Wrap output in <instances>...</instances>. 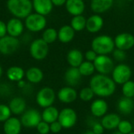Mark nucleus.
<instances>
[{
	"instance_id": "obj_25",
	"label": "nucleus",
	"mask_w": 134,
	"mask_h": 134,
	"mask_svg": "<svg viewBox=\"0 0 134 134\" xmlns=\"http://www.w3.org/2000/svg\"><path fill=\"white\" fill-rule=\"evenodd\" d=\"M9 108L13 115H22L26 109V101L20 97H13L9 104Z\"/></svg>"
},
{
	"instance_id": "obj_3",
	"label": "nucleus",
	"mask_w": 134,
	"mask_h": 134,
	"mask_svg": "<svg viewBox=\"0 0 134 134\" xmlns=\"http://www.w3.org/2000/svg\"><path fill=\"white\" fill-rule=\"evenodd\" d=\"M91 49L94 50L97 55H108L115 49L114 38L107 35H98L93 39Z\"/></svg>"
},
{
	"instance_id": "obj_16",
	"label": "nucleus",
	"mask_w": 134,
	"mask_h": 134,
	"mask_svg": "<svg viewBox=\"0 0 134 134\" xmlns=\"http://www.w3.org/2000/svg\"><path fill=\"white\" fill-rule=\"evenodd\" d=\"M90 108L92 115L97 118H102L108 112V104L103 98H97L91 103Z\"/></svg>"
},
{
	"instance_id": "obj_31",
	"label": "nucleus",
	"mask_w": 134,
	"mask_h": 134,
	"mask_svg": "<svg viewBox=\"0 0 134 134\" xmlns=\"http://www.w3.org/2000/svg\"><path fill=\"white\" fill-rule=\"evenodd\" d=\"M42 38L49 45L53 43L58 38V32L53 27H48L45 28L42 31Z\"/></svg>"
},
{
	"instance_id": "obj_46",
	"label": "nucleus",
	"mask_w": 134,
	"mask_h": 134,
	"mask_svg": "<svg viewBox=\"0 0 134 134\" xmlns=\"http://www.w3.org/2000/svg\"><path fill=\"white\" fill-rule=\"evenodd\" d=\"M2 72H3L2 68V66L0 65V79H1V77H2Z\"/></svg>"
},
{
	"instance_id": "obj_27",
	"label": "nucleus",
	"mask_w": 134,
	"mask_h": 134,
	"mask_svg": "<svg viewBox=\"0 0 134 134\" xmlns=\"http://www.w3.org/2000/svg\"><path fill=\"white\" fill-rule=\"evenodd\" d=\"M25 77L29 82L37 84L42 81L44 78V74L39 68L31 67L26 71Z\"/></svg>"
},
{
	"instance_id": "obj_30",
	"label": "nucleus",
	"mask_w": 134,
	"mask_h": 134,
	"mask_svg": "<svg viewBox=\"0 0 134 134\" xmlns=\"http://www.w3.org/2000/svg\"><path fill=\"white\" fill-rule=\"evenodd\" d=\"M86 18L82 14L78 16H74L71 20L70 25L75 30V31H82L86 29Z\"/></svg>"
},
{
	"instance_id": "obj_24",
	"label": "nucleus",
	"mask_w": 134,
	"mask_h": 134,
	"mask_svg": "<svg viewBox=\"0 0 134 134\" xmlns=\"http://www.w3.org/2000/svg\"><path fill=\"white\" fill-rule=\"evenodd\" d=\"M117 108L122 115H130L134 111L133 98L122 97L117 103Z\"/></svg>"
},
{
	"instance_id": "obj_20",
	"label": "nucleus",
	"mask_w": 134,
	"mask_h": 134,
	"mask_svg": "<svg viewBox=\"0 0 134 134\" xmlns=\"http://www.w3.org/2000/svg\"><path fill=\"white\" fill-rule=\"evenodd\" d=\"M20 119L16 117H10L3 124V131L5 134H20L22 128Z\"/></svg>"
},
{
	"instance_id": "obj_36",
	"label": "nucleus",
	"mask_w": 134,
	"mask_h": 134,
	"mask_svg": "<svg viewBox=\"0 0 134 134\" xmlns=\"http://www.w3.org/2000/svg\"><path fill=\"white\" fill-rule=\"evenodd\" d=\"M11 111L9 106L5 104H0V122H5L11 117Z\"/></svg>"
},
{
	"instance_id": "obj_41",
	"label": "nucleus",
	"mask_w": 134,
	"mask_h": 134,
	"mask_svg": "<svg viewBox=\"0 0 134 134\" xmlns=\"http://www.w3.org/2000/svg\"><path fill=\"white\" fill-rule=\"evenodd\" d=\"M97 53L93 50L92 49H90V50H87L85 53V58H86V60H88V61H91V62H93L95 60V59L97 58Z\"/></svg>"
},
{
	"instance_id": "obj_8",
	"label": "nucleus",
	"mask_w": 134,
	"mask_h": 134,
	"mask_svg": "<svg viewBox=\"0 0 134 134\" xmlns=\"http://www.w3.org/2000/svg\"><path fill=\"white\" fill-rule=\"evenodd\" d=\"M20 42L18 38L6 35L0 38V53L3 55H11L20 48Z\"/></svg>"
},
{
	"instance_id": "obj_5",
	"label": "nucleus",
	"mask_w": 134,
	"mask_h": 134,
	"mask_svg": "<svg viewBox=\"0 0 134 134\" xmlns=\"http://www.w3.org/2000/svg\"><path fill=\"white\" fill-rule=\"evenodd\" d=\"M49 51V44L46 43L42 38L33 40L29 47L31 57L36 60H42L48 56Z\"/></svg>"
},
{
	"instance_id": "obj_23",
	"label": "nucleus",
	"mask_w": 134,
	"mask_h": 134,
	"mask_svg": "<svg viewBox=\"0 0 134 134\" xmlns=\"http://www.w3.org/2000/svg\"><path fill=\"white\" fill-rule=\"evenodd\" d=\"M67 61L70 67L79 68L84 61V55L81 50L78 49H72L67 54Z\"/></svg>"
},
{
	"instance_id": "obj_12",
	"label": "nucleus",
	"mask_w": 134,
	"mask_h": 134,
	"mask_svg": "<svg viewBox=\"0 0 134 134\" xmlns=\"http://www.w3.org/2000/svg\"><path fill=\"white\" fill-rule=\"evenodd\" d=\"M115 48L126 51L134 46V36L128 32H122L115 36L114 38Z\"/></svg>"
},
{
	"instance_id": "obj_37",
	"label": "nucleus",
	"mask_w": 134,
	"mask_h": 134,
	"mask_svg": "<svg viewBox=\"0 0 134 134\" xmlns=\"http://www.w3.org/2000/svg\"><path fill=\"white\" fill-rule=\"evenodd\" d=\"M111 53H112L114 60H115L118 62H123L126 58V51L117 49V48H115Z\"/></svg>"
},
{
	"instance_id": "obj_7",
	"label": "nucleus",
	"mask_w": 134,
	"mask_h": 134,
	"mask_svg": "<svg viewBox=\"0 0 134 134\" xmlns=\"http://www.w3.org/2000/svg\"><path fill=\"white\" fill-rule=\"evenodd\" d=\"M93 64L98 74L106 75L111 73L115 68L114 60L108 55H98L93 61Z\"/></svg>"
},
{
	"instance_id": "obj_39",
	"label": "nucleus",
	"mask_w": 134,
	"mask_h": 134,
	"mask_svg": "<svg viewBox=\"0 0 134 134\" xmlns=\"http://www.w3.org/2000/svg\"><path fill=\"white\" fill-rule=\"evenodd\" d=\"M49 128H50V132L53 133H58L63 129L61 124L58 122V120L50 123L49 124Z\"/></svg>"
},
{
	"instance_id": "obj_34",
	"label": "nucleus",
	"mask_w": 134,
	"mask_h": 134,
	"mask_svg": "<svg viewBox=\"0 0 134 134\" xmlns=\"http://www.w3.org/2000/svg\"><path fill=\"white\" fill-rule=\"evenodd\" d=\"M122 93L123 97L133 98L134 97V82L129 80L122 85Z\"/></svg>"
},
{
	"instance_id": "obj_51",
	"label": "nucleus",
	"mask_w": 134,
	"mask_h": 134,
	"mask_svg": "<svg viewBox=\"0 0 134 134\" xmlns=\"http://www.w3.org/2000/svg\"><path fill=\"white\" fill-rule=\"evenodd\" d=\"M38 134H39V133H38Z\"/></svg>"
},
{
	"instance_id": "obj_29",
	"label": "nucleus",
	"mask_w": 134,
	"mask_h": 134,
	"mask_svg": "<svg viewBox=\"0 0 134 134\" xmlns=\"http://www.w3.org/2000/svg\"><path fill=\"white\" fill-rule=\"evenodd\" d=\"M59 113L60 111L56 107L53 106H49L48 108H44L42 115V121L50 124L55 121L58 120L59 117Z\"/></svg>"
},
{
	"instance_id": "obj_4",
	"label": "nucleus",
	"mask_w": 134,
	"mask_h": 134,
	"mask_svg": "<svg viewBox=\"0 0 134 134\" xmlns=\"http://www.w3.org/2000/svg\"><path fill=\"white\" fill-rule=\"evenodd\" d=\"M47 24L45 16L37 13H31L24 19V26L31 32L35 33L43 31Z\"/></svg>"
},
{
	"instance_id": "obj_40",
	"label": "nucleus",
	"mask_w": 134,
	"mask_h": 134,
	"mask_svg": "<svg viewBox=\"0 0 134 134\" xmlns=\"http://www.w3.org/2000/svg\"><path fill=\"white\" fill-rule=\"evenodd\" d=\"M92 131L95 134H103L104 132V128L101 122H95L92 126Z\"/></svg>"
},
{
	"instance_id": "obj_38",
	"label": "nucleus",
	"mask_w": 134,
	"mask_h": 134,
	"mask_svg": "<svg viewBox=\"0 0 134 134\" xmlns=\"http://www.w3.org/2000/svg\"><path fill=\"white\" fill-rule=\"evenodd\" d=\"M38 133L39 134H48L50 132V128H49V124L44 122V121H41L38 126H36Z\"/></svg>"
},
{
	"instance_id": "obj_45",
	"label": "nucleus",
	"mask_w": 134,
	"mask_h": 134,
	"mask_svg": "<svg viewBox=\"0 0 134 134\" xmlns=\"http://www.w3.org/2000/svg\"><path fill=\"white\" fill-rule=\"evenodd\" d=\"M83 134H95V133L92 131V130H90L86 131V132H85Z\"/></svg>"
},
{
	"instance_id": "obj_33",
	"label": "nucleus",
	"mask_w": 134,
	"mask_h": 134,
	"mask_svg": "<svg viewBox=\"0 0 134 134\" xmlns=\"http://www.w3.org/2000/svg\"><path fill=\"white\" fill-rule=\"evenodd\" d=\"M94 96H95V94H94L93 90L90 86L82 88L79 93V99L85 102H89V101L92 100L93 99Z\"/></svg>"
},
{
	"instance_id": "obj_44",
	"label": "nucleus",
	"mask_w": 134,
	"mask_h": 134,
	"mask_svg": "<svg viewBox=\"0 0 134 134\" xmlns=\"http://www.w3.org/2000/svg\"><path fill=\"white\" fill-rule=\"evenodd\" d=\"M17 83H18V86L20 87V88H23V87H24V86H25V82H24V80H20V81H19Z\"/></svg>"
},
{
	"instance_id": "obj_6",
	"label": "nucleus",
	"mask_w": 134,
	"mask_h": 134,
	"mask_svg": "<svg viewBox=\"0 0 134 134\" xmlns=\"http://www.w3.org/2000/svg\"><path fill=\"white\" fill-rule=\"evenodd\" d=\"M132 74L133 72L131 68L126 64L121 63L115 66L111 72V78L116 84L122 85L130 80Z\"/></svg>"
},
{
	"instance_id": "obj_17",
	"label": "nucleus",
	"mask_w": 134,
	"mask_h": 134,
	"mask_svg": "<svg viewBox=\"0 0 134 134\" xmlns=\"http://www.w3.org/2000/svg\"><path fill=\"white\" fill-rule=\"evenodd\" d=\"M31 2L35 12L45 16L52 12L54 6L51 0H31Z\"/></svg>"
},
{
	"instance_id": "obj_22",
	"label": "nucleus",
	"mask_w": 134,
	"mask_h": 134,
	"mask_svg": "<svg viewBox=\"0 0 134 134\" xmlns=\"http://www.w3.org/2000/svg\"><path fill=\"white\" fill-rule=\"evenodd\" d=\"M114 3V0H91L90 8L94 13L102 14L109 10Z\"/></svg>"
},
{
	"instance_id": "obj_11",
	"label": "nucleus",
	"mask_w": 134,
	"mask_h": 134,
	"mask_svg": "<svg viewBox=\"0 0 134 134\" xmlns=\"http://www.w3.org/2000/svg\"><path fill=\"white\" fill-rule=\"evenodd\" d=\"M20 122L23 126L26 128H36L38 124L42 120V115L35 109L26 110L20 117Z\"/></svg>"
},
{
	"instance_id": "obj_32",
	"label": "nucleus",
	"mask_w": 134,
	"mask_h": 134,
	"mask_svg": "<svg viewBox=\"0 0 134 134\" xmlns=\"http://www.w3.org/2000/svg\"><path fill=\"white\" fill-rule=\"evenodd\" d=\"M79 70L82 76H85V77L92 75L96 71L93 62L88 61V60H84L79 67Z\"/></svg>"
},
{
	"instance_id": "obj_47",
	"label": "nucleus",
	"mask_w": 134,
	"mask_h": 134,
	"mask_svg": "<svg viewBox=\"0 0 134 134\" xmlns=\"http://www.w3.org/2000/svg\"><path fill=\"white\" fill-rule=\"evenodd\" d=\"M112 134H123V133H122L121 132H119V130H117V131H115V132H113V133Z\"/></svg>"
},
{
	"instance_id": "obj_10",
	"label": "nucleus",
	"mask_w": 134,
	"mask_h": 134,
	"mask_svg": "<svg viewBox=\"0 0 134 134\" xmlns=\"http://www.w3.org/2000/svg\"><path fill=\"white\" fill-rule=\"evenodd\" d=\"M56 99V93L50 87L42 88L36 95V102L42 108L53 106Z\"/></svg>"
},
{
	"instance_id": "obj_18",
	"label": "nucleus",
	"mask_w": 134,
	"mask_h": 134,
	"mask_svg": "<svg viewBox=\"0 0 134 134\" xmlns=\"http://www.w3.org/2000/svg\"><path fill=\"white\" fill-rule=\"evenodd\" d=\"M64 5L68 13L73 16L82 15L86 9L83 0H67Z\"/></svg>"
},
{
	"instance_id": "obj_1",
	"label": "nucleus",
	"mask_w": 134,
	"mask_h": 134,
	"mask_svg": "<svg viewBox=\"0 0 134 134\" xmlns=\"http://www.w3.org/2000/svg\"><path fill=\"white\" fill-rule=\"evenodd\" d=\"M90 87L94 94L99 97L104 98L112 96L116 90V83L112 78L106 75L97 74L90 81Z\"/></svg>"
},
{
	"instance_id": "obj_13",
	"label": "nucleus",
	"mask_w": 134,
	"mask_h": 134,
	"mask_svg": "<svg viewBox=\"0 0 134 134\" xmlns=\"http://www.w3.org/2000/svg\"><path fill=\"white\" fill-rule=\"evenodd\" d=\"M24 24L21 20V19L16 17L10 18L6 23L7 28V35L18 38L20 36L24 30Z\"/></svg>"
},
{
	"instance_id": "obj_28",
	"label": "nucleus",
	"mask_w": 134,
	"mask_h": 134,
	"mask_svg": "<svg viewBox=\"0 0 134 134\" xmlns=\"http://www.w3.org/2000/svg\"><path fill=\"white\" fill-rule=\"evenodd\" d=\"M25 75L24 70L19 66H11L6 71V77L9 81L18 82L23 80Z\"/></svg>"
},
{
	"instance_id": "obj_50",
	"label": "nucleus",
	"mask_w": 134,
	"mask_h": 134,
	"mask_svg": "<svg viewBox=\"0 0 134 134\" xmlns=\"http://www.w3.org/2000/svg\"><path fill=\"white\" fill-rule=\"evenodd\" d=\"M133 10H134V6H133Z\"/></svg>"
},
{
	"instance_id": "obj_9",
	"label": "nucleus",
	"mask_w": 134,
	"mask_h": 134,
	"mask_svg": "<svg viewBox=\"0 0 134 134\" xmlns=\"http://www.w3.org/2000/svg\"><path fill=\"white\" fill-rule=\"evenodd\" d=\"M78 121V115L76 111L71 108H63L58 117V122L61 124L63 129H71L75 126Z\"/></svg>"
},
{
	"instance_id": "obj_2",
	"label": "nucleus",
	"mask_w": 134,
	"mask_h": 134,
	"mask_svg": "<svg viewBox=\"0 0 134 134\" xmlns=\"http://www.w3.org/2000/svg\"><path fill=\"white\" fill-rule=\"evenodd\" d=\"M6 8L13 17L25 19L32 13L31 0H7Z\"/></svg>"
},
{
	"instance_id": "obj_42",
	"label": "nucleus",
	"mask_w": 134,
	"mask_h": 134,
	"mask_svg": "<svg viewBox=\"0 0 134 134\" xmlns=\"http://www.w3.org/2000/svg\"><path fill=\"white\" fill-rule=\"evenodd\" d=\"M7 35L6 23L0 20V38H2Z\"/></svg>"
},
{
	"instance_id": "obj_21",
	"label": "nucleus",
	"mask_w": 134,
	"mask_h": 134,
	"mask_svg": "<svg viewBox=\"0 0 134 134\" xmlns=\"http://www.w3.org/2000/svg\"><path fill=\"white\" fill-rule=\"evenodd\" d=\"M82 79V75L79 70V68L70 67L64 73V81L69 86H77Z\"/></svg>"
},
{
	"instance_id": "obj_35",
	"label": "nucleus",
	"mask_w": 134,
	"mask_h": 134,
	"mask_svg": "<svg viewBox=\"0 0 134 134\" xmlns=\"http://www.w3.org/2000/svg\"><path fill=\"white\" fill-rule=\"evenodd\" d=\"M133 124L128 120H121L117 130L123 134H128L133 132Z\"/></svg>"
},
{
	"instance_id": "obj_48",
	"label": "nucleus",
	"mask_w": 134,
	"mask_h": 134,
	"mask_svg": "<svg viewBox=\"0 0 134 134\" xmlns=\"http://www.w3.org/2000/svg\"><path fill=\"white\" fill-rule=\"evenodd\" d=\"M128 134H134V132H131V133H130Z\"/></svg>"
},
{
	"instance_id": "obj_15",
	"label": "nucleus",
	"mask_w": 134,
	"mask_h": 134,
	"mask_svg": "<svg viewBox=\"0 0 134 134\" xmlns=\"http://www.w3.org/2000/svg\"><path fill=\"white\" fill-rule=\"evenodd\" d=\"M57 98L64 104H71L78 98V93L72 86H64L58 91Z\"/></svg>"
},
{
	"instance_id": "obj_14",
	"label": "nucleus",
	"mask_w": 134,
	"mask_h": 134,
	"mask_svg": "<svg viewBox=\"0 0 134 134\" xmlns=\"http://www.w3.org/2000/svg\"><path fill=\"white\" fill-rule=\"evenodd\" d=\"M104 27V19L100 14L94 13L86 19V29L88 32L95 34L99 32Z\"/></svg>"
},
{
	"instance_id": "obj_49",
	"label": "nucleus",
	"mask_w": 134,
	"mask_h": 134,
	"mask_svg": "<svg viewBox=\"0 0 134 134\" xmlns=\"http://www.w3.org/2000/svg\"><path fill=\"white\" fill-rule=\"evenodd\" d=\"M126 1H133V0H126Z\"/></svg>"
},
{
	"instance_id": "obj_19",
	"label": "nucleus",
	"mask_w": 134,
	"mask_h": 134,
	"mask_svg": "<svg viewBox=\"0 0 134 134\" xmlns=\"http://www.w3.org/2000/svg\"><path fill=\"white\" fill-rule=\"evenodd\" d=\"M121 117L115 113L106 114L101 119V124L104 126V130H114L118 128L119 122H121Z\"/></svg>"
},
{
	"instance_id": "obj_43",
	"label": "nucleus",
	"mask_w": 134,
	"mask_h": 134,
	"mask_svg": "<svg viewBox=\"0 0 134 134\" xmlns=\"http://www.w3.org/2000/svg\"><path fill=\"white\" fill-rule=\"evenodd\" d=\"M53 5L55 6H62L64 5H65L67 0H51Z\"/></svg>"
},
{
	"instance_id": "obj_26",
	"label": "nucleus",
	"mask_w": 134,
	"mask_h": 134,
	"mask_svg": "<svg viewBox=\"0 0 134 134\" xmlns=\"http://www.w3.org/2000/svg\"><path fill=\"white\" fill-rule=\"evenodd\" d=\"M58 38L62 43H68L75 38V31L71 25H64L58 31Z\"/></svg>"
}]
</instances>
